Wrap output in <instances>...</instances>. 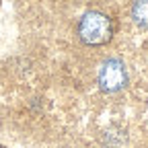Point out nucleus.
Wrapping results in <instances>:
<instances>
[{
  "mask_svg": "<svg viewBox=\"0 0 148 148\" xmlns=\"http://www.w3.org/2000/svg\"><path fill=\"white\" fill-rule=\"evenodd\" d=\"M111 18L101 10H88L80 16L78 23V35L88 45H103L111 39Z\"/></svg>",
  "mask_w": 148,
  "mask_h": 148,
  "instance_id": "obj_1",
  "label": "nucleus"
},
{
  "mask_svg": "<svg viewBox=\"0 0 148 148\" xmlns=\"http://www.w3.org/2000/svg\"><path fill=\"white\" fill-rule=\"evenodd\" d=\"M127 68L119 58H105L97 72V82L105 92H119L127 86Z\"/></svg>",
  "mask_w": 148,
  "mask_h": 148,
  "instance_id": "obj_2",
  "label": "nucleus"
},
{
  "mask_svg": "<svg viewBox=\"0 0 148 148\" xmlns=\"http://www.w3.org/2000/svg\"><path fill=\"white\" fill-rule=\"evenodd\" d=\"M132 21L140 29L148 31V2H136L132 6Z\"/></svg>",
  "mask_w": 148,
  "mask_h": 148,
  "instance_id": "obj_3",
  "label": "nucleus"
}]
</instances>
